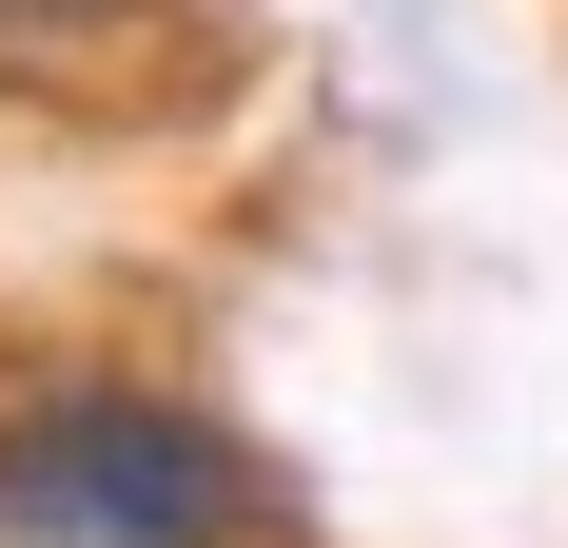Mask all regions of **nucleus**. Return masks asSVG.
Instances as JSON below:
<instances>
[{
	"label": "nucleus",
	"mask_w": 568,
	"mask_h": 548,
	"mask_svg": "<svg viewBox=\"0 0 568 548\" xmlns=\"http://www.w3.org/2000/svg\"><path fill=\"white\" fill-rule=\"evenodd\" d=\"M138 0H0V59H59V40H118Z\"/></svg>",
	"instance_id": "2"
},
{
	"label": "nucleus",
	"mask_w": 568,
	"mask_h": 548,
	"mask_svg": "<svg viewBox=\"0 0 568 548\" xmlns=\"http://www.w3.org/2000/svg\"><path fill=\"white\" fill-rule=\"evenodd\" d=\"M275 470L138 373L0 392V548H275Z\"/></svg>",
	"instance_id": "1"
}]
</instances>
